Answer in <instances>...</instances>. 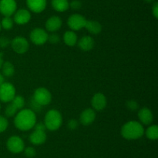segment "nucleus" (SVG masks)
Returning a JSON list of instances; mask_svg holds the SVG:
<instances>
[{"mask_svg": "<svg viewBox=\"0 0 158 158\" xmlns=\"http://www.w3.org/2000/svg\"><path fill=\"white\" fill-rule=\"evenodd\" d=\"M36 116L32 109L23 108L16 113L14 118V125L21 131H28L35 126Z\"/></svg>", "mask_w": 158, "mask_h": 158, "instance_id": "f257e3e1", "label": "nucleus"}, {"mask_svg": "<svg viewBox=\"0 0 158 158\" xmlns=\"http://www.w3.org/2000/svg\"><path fill=\"white\" fill-rule=\"evenodd\" d=\"M121 135L128 140L140 139L144 134V129L140 122L131 120L126 122L121 128Z\"/></svg>", "mask_w": 158, "mask_h": 158, "instance_id": "f03ea898", "label": "nucleus"}, {"mask_svg": "<svg viewBox=\"0 0 158 158\" xmlns=\"http://www.w3.org/2000/svg\"><path fill=\"white\" fill-rule=\"evenodd\" d=\"M44 124L46 128L50 131H56L61 127L63 124V116L56 109H51L45 116Z\"/></svg>", "mask_w": 158, "mask_h": 158, "instance_id": "7ed1b4c3", "label": "nucleus"}, {"mask_svg": "<svg viewBox=\"0 0 158 158\" xmlns=\"http://www.w3.org/2000/svg\"><path fill=\"white\" fill-rule=\"evenodd\" d=\"M32 99L41 106L49 105L52 101V94L46 88H38L35 90Z\"/></svg>", "mask_w": 158, "mask_h": 158, "instance_id": "20e7f679", "label": "nucleus"}, {"mask_svg": "<svg viewBox=\"0 0 158 158\" xmlns=\"http://www.w3.org/2000/svg\"><path fill=\"white\" fill-rule=\"evenodd\" d=\"M15 96V88L9 82H3L0 85V101L2 102H10Z\"/></svg>", "mask_w": 158, "mask_h": 158, "instance_id": "39448f33", "label": "nucleus"}, {"mask_svg": "<svg viewBox=\"0 0 158 158\" xmlns=\"http://www.w3.org/2000/svg\"><path fill=\"white\" fill-rule=\"evenodd\" d=\"M48 35L46 29L43 28L37 27L32 29L29 35L30 40L32 42V43L35 45H43L47 42Z\"/></svg>", "mask_w": 158, "mask_h": 158, "instance_id": "423d86ee", "label": "nucleus"}, {"mask_svg": "<svg viewBox=\"0 0 158 158\" xmlns=\"http://www.w3.org/2000/svg\"><path fill=\"white\" fill-rule=\"evenodd\" d=\"M6 147L11 153H19L24 150L25 144L21 137L18 136H12L8 139Z\"/></svg>", "mask_w": 158, "mask_h": 158, "instance_id": "0eeeda50", "label": "nucleus"}, {"mask_svg": "<svg viewBox=\"0 0 158 158\" xmlns=\"http://www.w3.org/2000/svg\"><path fill=\"white\" fill-rule=\"evenodd\" d=\"M11 46L16 54H23L29 50V41L25 37H16L11 41Z\"/></svg>", "mask_w": 158, "mask_h": 158, "instance_id": "6e6552de", "label": "nucleus"}, {"mask_svg": "<svg viewBox=\"0 0 158 158\" xmlns=\"http://www.w3.org/2000/svg\"><path fill=\"white\" fill-rule=\"evenodd\" d=\"M86 20H87L83 15L78 13H75L71 15L68 18L67 24L72 30H80L85 27Z\"/></svg>", "mask_w": 158, "mask_h": 158, "instance_id": "1a4fd4ad", "label": "nucleus"}, {"mask_svg": "<svg viewBox=\"0 0 158 158\" xmlns=\"http://www.w3.org/2000/svg\"><path fill=\"white\" fill-rule=\"evenodd\" d=\"M17 4L15 0H0V12L4 16H11L16 11Z\"/></svg>", "mask_w": 158, "mask_h": 158, "instance_id": "9d476101", "label": "nucleus"}, {"mask_svg": "<svg viewBox=\"0 0 158 158\" xmlns=\"http://www.w3.org/2000/svg\"><path fill=\"white\" fill-rule=\"evenodd\" d=\"M107 104L106 98L103 93H97L94 94L91 100V105H92L93 109L96 111H102L104 109Z\"/></svg>", "mask_w": 158, "mask_h": 158, "instance_id": "9b49d317", "label": "nucleus"}, {"mask_svg": "<svg viewBox=\"0 0 158 158\" xmlns=\"http://www.w3.org/2000/svg\"><path fill=\"white\" fill-rule=\"evenodd\" d=\"M31 20V13L29 10L25 9L16 11L14 15L13 21L18 25H25Z\"/></svg>", "mask_w": 158, "mask_h": 158, "instance_id": "f8f14e48", "label": "nucleus"}, {"mask_svg": "<svg viewBox=\"0 0 158 158\" xmlns=\"http://www.w3.org/2000/svg\"><path fill=\"white\" fill-rule=\"evenodd\" d=\"M96 119L95 110L88 108L83 110L80 116V122L83 125H91Z\"/></svg>", "mask_w": 158, "mask_h": 158, "instance_id": "ddd939ff", "label": "nucleus"}, {"mask_svg": "<svg viewBox=\"0 0 158 158\" xmlns=\"http://www.w3.org/2000/svg\"><path fill=\"white\" fill-rule=\"evenodd\" d=\"M140 122L143 125H151L154 120V115L150 108L147 107L140 108L137 113Z\"/></svg>", "mask_w": 158, "mask_h": 158, "instance_id": "4468645a", "label": "nucleus"}, {"mask_svg": "<svg viewBox=\"0 0 158 158\" xmlns=\"http://www.w3.org/2000/svg\"><path fill=\"white\" fill-rule=\"evenodd\" d=\"M63 21L61 18L57 15H52L49 17L46 22V29L51 33H55L61 28Z\"/></svg>", "mask_w": 158, "mask_h": 158, "instance_id": "2eb2a0df", "label": "nucleus"}, {"mask_svg": "<svg viewBox=\"0 0 158 158\" xmlns=\"http://www.w3.org/2000/svg\"><path fill=\"white\" fill-rule=\"evenodd\" d=\"M26 5L30 11L40 13L46 7V0H26Z\"/></svg>", "mask_w": 158, "mask_h": 158, "instance_id": "dca6fc26", "label": "nucleus"}, {"mask_svg": "<svg viewBox=\"0 0 158 158\" xmlns=\"http://www.w3.org/2000/svg\"><path fill=\"white\" fill-rule=\"evenodd\" d=\"M77 43H78L80 49L83 51L91 50L94 49V46H95L94 39L90 36H84V37H81L79 41H77Z\"/></svg>", "mask_w": 158, "mask_h": 158, "instance_id": "f3484780", "label": "nucleus"}, {"mask_svg": "<svg viewBox=\"0 0 158 158\" xmlns=\"http://www.w3.org/2000/svg\"><path fill=\"white\" fill-rule=\"evenodd\" d=\"M47 136H46V131H41V130H34L29 136V140L34 145H41L44 143L46 141Z\"/></svg>", "mask_w": 158, "mask_h": 158, "instance_id": "a211bd4d", "label": "nucleus"}, {"mask_svg": "<svg viewBox=\"0 0 158 158\" xmlns=\"http://www.w3.org/2000/svg\"><path fill=\"white\" fill-rule=\"evenodd\" d=\"M85 28L87 29L88 32L94 35L99 34L102 31L101 24L96 20H86Z\"/></svg>", "mask_w": 158, "mask_h": 158, "instance_id": "6ab92c4d", "label": "nucleus"}, {"mask_svg": "<svg viewBox=\"0 0 158 158\" xmlns=\"http://www.w3.org/2000/svg\"><path fill=\"white\" fill-rule=\"evenodd\" d=\"M63 42L65 44H66L69 46H73L77 43L78 39H77V35L76 33L73 30L66 31L63 34Z\"/></svg>", "mask_w": 158, "mask_h": 158, "instance_id": "aec40b11", "label": "nucleus"}, {"mask_svg": "<svg viewBox=\"0 0 158 158\" xmlns=\"http://www.w3.org/2000/svg\"><path fill=\"white\" fill-rule=\"evenodd\" d=\"M51 4L56 11L60 12H65L69 8V3L68 0H52Z\"/></svg>", "mask_w": 158, "mask_h": 158, "instance_id": "412c9836", "label": "nucleus"}, {"mask_svg": "<svg viewBox=\"0 0 158 158\" xmlns=\"http://www.w3.org/2000/svg\"><path fill=\"white\" fill-rule=\"evenodd\" d=\"M2 71V75L6 77H12L15 73V68L14 65L11 62L6 61L3 62L2 66L1 68Z\"/></svg>", "mask_w": 158, "mask_h": 158, "instance_id": "4be33fe9", "label": "nucleus"}, {"mask_svg": "<svg viewBox=\"0 0 158 158\" xmlns=\"http://www.w3.org/2000/svg\"><path fill=\"white\" fill-rule=\"evenodd\" d=\"M146 136L151 140H156L158 138V126L157 125H150L146 130Z\"/></svg>", "mask_w": 158, "mask_h": 158, "instance_id": "5701e85b", "label": "nucleus"}, {"mask_svg": "<svg viewBox=\"0 0 158 158\" xmlns=\"http://www.w3.org/2000/svg\"><path fill=\"white\" fill-rule=\"evenodd\" d=\"M11 103H12L18 110L23 109V107H24L25 105V99L23 96L16 95V94H15V96L13 98V99L11 101Z\"/></svg>", "mask_w": 158, "mask_h": 158, "instance_id": "b1692460", "label": "nucleus"}, {"mask_svg": "<svg viewBox=\"0 0 158 158\" xmlns=\"http://www.w3.org/2000/svg\"><path fill=\"white\" fill-rule=\"evenodd\" d=\"M0 23H1L2 28H3L6 30H9V29H11L13 27L14 21L11 18V16H5L2 20V22Z\"/></svg>", "mask_w": 158, "mask_h": 158, "instance_id": "393cba45", "label": "nucleus"}, {"mask_svg": "<svg viewBox=\"0 0 158 158\" xmlns=\"http://www.w3.org/2000/svg\"><path fill=\"white\" fill-rule=\"evenodd\" d=\"M17 112H18V109L12 103H10L6 106V110H5V114L7 117H13L16 115Z\"/></svg>", "mask_w": 158, "mask_h": 158, "instance_id": "a878e982", "label": "nucleus"}, {"mask_svg": "<svg viewBox=\"0 0 158 158\" xmlns=\"http://www.w3.org/2000/svg\"><path fill=\"white\" fill-rule=\"evenodd\" d=\"M47 41H49L52 44H56V43H58L60 41V35L56 33H52L51 34L48 35Z\"/></svg>", "mask_w": 158, "mask_h": 158, "instance_id": "bb28decb", "label": "nucleus"}, {"mask_svg": "<svg viewBox=\"0 0 158 158\" xmlns=\"http://www.w3.org/2000/svg\"><path fill=\"white\" fill-rule=\"evenodd\" d=\"M8 125H9V122L7 119L4 116H0V133L6 131V129L8 128Z\"/></svg>", "mask_w": 158, "mask_h": 158, "instance_id": "cd10ccee", "label": "nucleus"}, {"mask_svg": "<svg viewBox=\"0 0 158 158\" xmlns=\"http://www.w3.org/2000/svg\"><path fill=\"white\" fill-rule=\"evenodd\" d=\"M126 105L131 111H136L139 108L138 102L135 100H128L126 102Z\"/></svg>", "mask_w": 158, "mask_h": 158, "instance_id": "c85d7f7f", "label": "nucleus"}, {"mask_svg": "<svg viewBox=\"0 0 158 158\" xmlns=\"http://www.w3.org/2000/svg\"><path fill=\"white\" fill-rule=\"evenodd\" d=\"M24 153H25V155H26L28 158H32L33 156H35V154H36L35 150L32 147H26V148L24 150Z\"/></svg>", "mask_w": 158, "mask_h": 158, "instance_id": "c756f323", "label": "nucleus"}, {"mask_svg": "<svg viewBox=\"0 0 158 158\" xmlns=\"http://www.w3.org/2000/svg\"><path fill=\"white\" fill-rule=\"evenodd\" d=\"M11 43V40L6 37H0V48H6Z\"/></svg>", "mask_w": 158, "mask_h": 158, "instance_id": "7c9ffc66", "label": "nucleus"}, {"mask_svg": "<svg viewBox=\"0 0 158 158\" xmlns=\"http://www.w3.org/2000/svg\"><path fill=\"white\" fill-rule=\"evenodd\" d=\"M79 125V122L77 119H70V120L68 121V123H67V126L69 128V129L70 130H75L77 129V127Z\"/></svg>", "mask_w": 158, "mask_h": 158, "instance_id": "2f4dec72", "label": "nucleus"}, {"mask_svg": "<svg viewBox=\"0 0 158 158\" xmlns=\"http://www.w3.org/2000/svg\"><path fill=\"white\" fill-rule=\"evenodd\" d=\"M69 6L73 9H74V10H78V9H80L82 7V3L79 0H73V1L71 2V3L69 4Z\"/></svg>", "mask_w": 158, "mask_h": 158, "instance_id": "473e14b6", "label": "nucleus"}, {"mask_svg": "<svg viewBox=\"0 0 158 158\" xmlns=\"http://www.w3.org/2000/svg\"><path fill=\"white\" fill-rule=\"evenodd\" d=\"M35 130H41V131H46V125H45L44 122H38V123H35Z\"/></svg>", "mask_w": 158, "mask_h": 158, "instance_id": "72a5a7b5", "label": "nucleus"}, {"mask_svg": "<svg viewBox=\"0 0 158 158\" xmlns=\"http://www.w3.org/2000/svg\"><path fill=\"white\" fill-rule=\"evenodd\" d=\"M31 105H32V111H33V110H35V111H36L37 110V111H38V110L42 107L41 105H39V104L37 103L33 99H32V101H31Z\"/></svg>", "mask_w": 158, "mask_h": 158, "instance_id": "f704fd0d", "label": "nucleus"}, {"mask_svg": "<svg viewBox=\"0 0 158 158\" xmlns=\"http://www.w3.org/2000/svg\"><path fill=\"white\" fill-rule=\"evenodd\" d=\"M152 12L154 16L155 17L156 19H157L158 17V3L157 2H155L154 4V6H153Z\"/></svg>", "mask_w": 158, "mask_h": 158, "instance_id": "c9c22d12", "label": "nucleus"}, {"mask_svg": "<svg viewBox=\"0 0 158 158\" xmlns=\"http://www.w3.org/2000/svg\"><path fill=\"white\" fill-rule=\"evenodd\" d=\"M3 82H5L4 76H3L2 74H0V85H1Z\"/></svg>", "mask_w": 158, "mask_h": 158, "instance_id": "e433bc0d", "label": "nucleus"}, {"mask_svg": "<svg viewBox=\"0 0 158 158\" xmlns=\"http://www.w3.org/2000/svg\"><path fill=\"white\" fill-rule=\"evenodd\" d=\"M2 64H3V59L2 57H0V69H1L2 66Z\"/></svg>", "mask_w": 158, "mask_h": 158, "instance_id": "4c0bfd02", "label": "nucleus"}, {"mask_svg": "<svg viewBox=\"0 0 158 158\" xmlns=\"http://www.w3.org/2000/svg\"><path fill=\"white\" fill-rule=\"evenodd\" d=\"M154 1V0H144V2H148V3H151V2H153Z\"/></svg>", "mask_w": 158, "mask_h": 158, "instance_id": "58836bf2", "label": "nucleus"}, {"mask_svg": "<svg viewBox=\"0 0 158 158\" xmlns=\"http://www.w3.org/2000/svg\"><path fill=\"white\" fill-rule=\"evenodd\" d=\"M2 29V26H1V23H0V31H1Z\"/></svg>", "mask_w": 158, "mask_h": 158, "instance_id": "ea45409f", "label": "nucleus"}, {"mask_svg": "<svg viewBox=\"0 0 158 158\" xmlns=\"http://www.w3.org/2000/svg\"><path fill=\"white\" fill-rule=\"evenodd\" d=\"M0 108H1V105H0Z\"/></svg>", "mask_w": 158, "mask_h": 158, "instance_id": "a19ab883", "label": "nucleus"}]
</instances>
